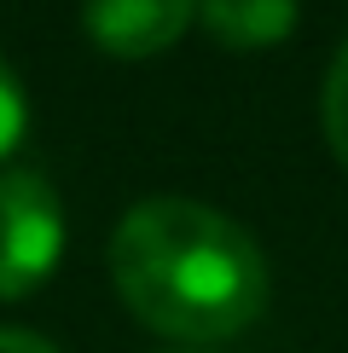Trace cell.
<instances>
[{"label": "cell", "mask_w": 348, "mask_h": 353, "mask_svg": "<svg viewBox=\"0 0 348 353\" xmlns=\"http://www.w3.org/2000/svg\"><path fill=\"white\" fill-rule=\"evenodd\" d=\"M0 353H58V347L29 336V330H0Z\"/></svg>", "instance_id": "7"}, {"label": "cell", "mask_w": 348, "mask_h": 353, "mask_svg": "<svg viewBox=\"0 0 348 353\" xmlns=\"http://www.w3.org/2000/svg\"><path fill=\"white\" fill-rule=\"evenodd\" d=\"M325 139H331V151L348 163V41H342V52L331 58V70H325Z\"/></svg>", "instance_id": "5"}, {"label": "cell", "mask_w": 348, "mask_h": 353, "mask_svg": "<svg viewBox=\"0 0 348 353\" xmlns=\"http://www.w3.org/2000/svg\"><path fill=\"white\" fill-rule=\"evenodd\" d=\"M197 12L209 23V35L238 52L273 47L296 29V0H197Z\"/></svg>", "instance_id": "4"}, {"label": "cell", "mask_w": 348, "mask_h": 353, "mask_svg": "<svg viewBox=\"0 0 348 353\" xmlns=\"http://www.w3.org/2000/svg\"><path fill=\"white\" fill-rule=\"evenodd\" d=\"M192 12L197 0H87L81 23L116 58H151L186 35Z\"/></svg>", "instance_id": "3"}, {"label": "cell", "mask_w": 348, "mask_h": 353, "mask_svg": "<svg viewBox=\"0 0 348 353\" xmlns=\"http://www.w3.org/2000/svg\"><path fill=\"white\" fill-rule=\"evenodd\" d=\"M110 278L151 330L180 342H221L267 307V255L209 203L151 197L122 214Z\"/></svg>", "instance_id": "1"}, {"label": "cell", "mask_w": 348, "mask_h": 353, "mask_svg": "<svg viewBox=\"0 0 348 353\" xmlns=\"http://www.w3.org/2000/svg\"><path fill=\"white\" fill-rule=\"evenodd\" d=\"M18 134H23V87L6 70V58H0V157L18 145Z\"/></svg>", "instance_id": "6"}, {"label": "cell", "mask_w": 348, "mask_h": 353, "mask_svg": "<svg viewBox=\"0 0 348 353\" xmlns=\"http://www.w3.org/2000/svg\"><path fill=\"white\" fill-rule=\"evenodd\" d=\"M64 255V209L35 168L0 174V301L29 296Z\"/></svg>", "instance_id": "2"}]
</instances>
